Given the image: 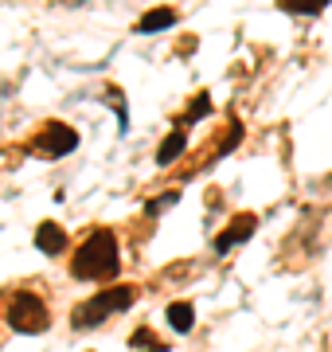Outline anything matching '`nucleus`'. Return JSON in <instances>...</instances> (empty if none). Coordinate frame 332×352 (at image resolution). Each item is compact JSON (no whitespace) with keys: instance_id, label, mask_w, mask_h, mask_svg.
<instances>
[{"instance_id":"nucleus-6","label":"nucleus","mask_w":332,"mask_h":352,"mask_svg":"<svg viewBox=\"0 0 332 352\" xmlns=\"http://www.w3.org/2000/svg\"><path fill=\"white\" fill-rule=\"evenodd\" d=\"M36 247L43 254H63L67 251V231L55 219H47V223H39L36 227Z\"/></svg>"},{"instance_id":"nucleus-10","label":"nucleus","mask_w":332,"mask_h":352,"mask_svg":"<svg viewBox=\"0 0 332 352\" xmlns=\"http://www.w3.org/2000/svg\"><path fill=\"white\" fill-rule=\"evenodd\" d=\"M285 12H294V16H317V12H324V4L329 0H278Z\"/></svg>"},{"instance_id":"nucleus-13","label":"nucleus","mask_w":332,"mask_h":352,"mask_svg":"<svg viewBox=\"0 0 332 352\" xmlns=\"http://www.w3.org/2000/svg\"><path fill=\"white\" fill-rule=\"evenodd\" d=\"M207 110H211V98H207V94H200V98L192 102V110L184 113V126H188V122H195V118H204Z\"/></svg>"},{"instance_id":"nucleus-12","label":"nucleus","mask_w":332,"mask_h":352,"mask_svg":"<svg viewBox=\"0 0 332 352\" xmlns=\"http://www.w3.org/2000/svg\"><path fill=\"white\" fill-rule=\"evenodd\" d=\"M176 200H180V188L165 192V196H156V200H149V204H145V215H156V212H165V208H172Z\"/></svg>"},{"instance_id":"nucleus-11","label":"nucleus","mask_w":332,"mask_h":352,"mask_svg":"<svg viewBox=\"0 0 332 352\" xmlns=\"http://www.w3.org/2000/svg\"><path fill=\"white\" fill-rule=\"evenodd\" d=\"M129 344H133V349H149V352H165V349H168L165 340H156V333H153V329H137Z\"/></svg>"},{"instance_id":"nucleus-3","label":"nucleus","mask_w":332,"mask_h":352,"mask_svg":"<svg viewBox=\"0 0 332 352\" xmlns=\"http://www.w3.org/2000/svg\"><path fill=\"white\" fill-rule=\"evenodd\" d=\"M8 325L16 329V333H43V329L51 325V314H47V305L39 302L36 294H16L12 302H8Z\"/></svg>"},{"instance_id":"nucleus-7","label":"nucleus","mask_w":332,"mask_h":352,"mask_svg":"<svg viewBox=\"0 0 332 352\" xmlns=\"http://www.w3.org/2000/svg\"><path fill=\"white\" fill-rule=\"evenodd\" d=\"M176 24V8H153L137 20V32L141 36H153V32H165V28Z\"/></svg>"},{"instance_id":"nucleus-8","label":"nucleus","mask_w":332,"mask_h":352,"mask_svg":"<svg viewBox=\"0 0 332 352\" xmlns=\"http://www.w3.org/2000/svg\"><path fill=\"white\" fill-rule=\"evenodd\" d=\"M184 149H188V138H184V129L176 126L165 141H161V149H156V164H161V168H168V164L176 161V157H180Z\"/></svg>"},{"instance_id":"nucleus-5","label":"nucleus","mask_w":332,"mask_h":352,"mask_svg":"<svg viewBox=\"0 0 332 352\" xmlns=\"http://www.w3.org/2000/svg\"><path fill=\"white\" fill-rule=\"evenodd\" d=\"M254 227H258V215H250V212L235 215L227 231H219L215 235V254H230L239 243H246L250 235H254Z\"/></svg>"},{"instance_id":"nucleus-1","label":"nucleus","mask_w":332,"mask_h":352,"mask_svg":"<svg viewBox=\"0 0 332 352\" xmlns=\"http://www.w3.org/2000/svg\"><path fill=\"white\" fill-rule=\"evenodd\" d=\"M117 270H121V251H117V235L110 231V227H94L86 239H82V247L75 251V258H71V274L82 278V282H110V278H117Z\"/></svg>"},{"instance_id":"nucleus-9","label":"nucleus","mask_w":332,"mask_h":352,"mask_svg":"<svg viewBox=\"0 0 332 352\" xmlns=\"http://www.w3.org/2000/svg\"><path fill=\"white\" fill-rule=\"evenodd\" d=\"M168 325L176 329V333H192V325H195L192 305H188V302H172V305H168Z\"/></svg>"},{"instance_id":"nucleus-2","label":"nucleus","mask_w":332,"mask_h":352,"mask_svg":"<svg viewBox=\"0 0 332 352\" xmlns=\"http://www.w3.org/2000/svg\"><path fill=\"white\" fill-rule=\"evenodd\" d=\"M133 298H137V289L133 286H106V289H98L94 298H86V302L75 305L71 325L75 329H98L114 314H126L129 305H133Z\"/></svg>"},{"instance_id":"nucleus-4","label":"nucleus","mask_w":332,"mask_h":352,"mask_svg":"<svg viewBox=\"0 0 332 352\" xmlns=\"http://www.w3.org/2000/svg\"><path fill=\"white\" fill-rule=\"evenodd\" d=\"M78 149V133L67 122H47V126L39 129L36 138H32V153L36 157H67V153Z\"/></svg>"}]
</instances>
